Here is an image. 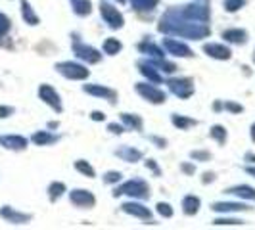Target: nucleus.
Returning a JSON list of instances; mask_svg holds the SVG:
<instances>
[{"mask_svg": "<svg viewBox=\"0 0 255 230\" xmlns=\"http://www.w3.org/2000/svg\"><path fill=\"white\" fill-rule=\"evenodd\" d=\"M123 194H128V196H132V198H138V200H146V198H150V186L144 182L142 179H132L125 182L123 186H119V188H115L114 190V196H123Z\"/></svg>", "mask_w": 255, "mask_h": 230, "instance_id": "f257e3e1", "label": "nucleus"}, {"mask_svg": "<svg viewBox=\"0 0 255 230\" xmlns=\"http://www.w3.org/2000/svg\"><path fill=\"white\" fill-rule=\"evenodd\" d=\"M100 15H102V19L108 23L110 29H121V27L125 25L123 13L115 8L112 2H108V0H102V2H100Z\"/></svg>", "mask_w": 255, "mask_h": 230, "instance_id": "f03ea898", "label": "nucleus"}, {"mask_svg": "<svg viewBox=\"0 0 255 230\" xmlns=\"http://www.w3.org/2000/svg\"><path fill=\"white\" fill-rule=\"evenodd\" d=\"M56 71L60 75H64L65 79H73V81H81V79L89 77V69L75 62H60V64H56Z\"/></svg>", "mask_w": 255, "mask_h": 230, "instance_id": "7ed1b4c3", "label": "nucleus"}, {"mask_svg": "<svg viewBox=\"0 0 255 230\" xmlns=\"http://www.w3.org/2000/svg\"><path fill=\"white\" fill-rule=\"evenodd\" d=\"M38 98L46 104V106H50L56 114H62V112H64L62 98H60V94L56 92V89L50 87V85H46V83H44V85H40V87H38Z\"/></svg>", "mask_w": 255, "mask_h": 230, "instance_id": "20e7f679", "label": "nucleus"}, {"mask_svg": "<svg viewBox=\"0 0 255 230\" xmlns=\"http://www.w3.org/2000/svg\"><path fill=\"white\" fill-rule=\"evenodd\" d=\"M0 217L4 219L6 223H10V225L19 227V225L31 223L33 215H31V213H23V211H17V209H13L12 205H2V207H0Z\"/></svg>", "mask_w": 255, "mask_h": 230, "instance_id": "39448f33", "label": "nucleus"}, {"mask_svg": "<svg viewBox=\"0 0 255 230\" xmlns=\"http://www.w3.org/2000/svg\"><path fill=\"white\" fill-rule=\"evenodd\" d=\"M169 89L175 96L179 98H190L194 94V81L188 79V77H182V79H169L167 81Z\"/></svg>", "mask_w": 255, "mask_h": 230, "instance_id": "423d86ee", "label": "nucleus"}, {"mask_svg": "<svg viewBox=\"0 0 255 230\" xmlns=\"http://www.w3.org/2000/svg\"><path fill=\"white\" fill-rule=\"evenodd\" d=\"M136 92L140 94L142 98H146L148 102L152 104H165L167 100L165 92L161 89H157V87H153V85H150V83H138L136 85Z\"/></svg>", "mask_w": 255, "mask_h": 230, "instance_id": "0eeeda50", "label": "nucleus"}, {"mask_svg": "<svg viewBox=\"0 0 255 230\" xmlns=\"http://www.w3.org/2000/svg\"><path fill=\"white\" fill-rule=\"evenodd\" d=\"M73 52H75V56L79 60H83V62H87V64H98V62L102 60V54L96 50V48L79 42L77 38H75V42H73Z\"/></svg>", "mask_w": 255, "mask_h": 230, "instance_id": "6e6552de", "label": "nucleus"}, {"mask_svg": "<svg viewBox=\"0 0 255 230\" xmlns=\"http://www.w3.org/2000/svg\"><path fill=\"white\" fill-rule=\"evenodd\" d=\"M27 144H29V140L21 134H0V146L6 148V150L23 152L27 148Z\"/></svg>", "mask_w": 255, "mask_h": 230, "instance_id": "1a4fd4ad", "label": "nucleus"}, {"mask_svg": "<svg viewBox=\"0 0 255 230\" xmlns=\"http://www.w3.org/2000/svg\"><path fill=\"white\" fill-rule=\"evenodd\" d=\"M69 202L75 205V207H94L96 198L92 196L90 190H81V188H77V190H71V194H69Z\"/></svg>", "mask_w": 255, "mask_h": 230, "instance_id": "9d476101", "label": "nucleus"}, {"mask_svg": "<svg viewBox=\"0 0 255 230\" xmlns=\"http://www.w3.org/2000/svg\"><path fill=\"white\" fill-rule=\"evenodd\" d=\"M163 46L167 48L169 54L179 56V58H192V56H194V52H192L184 42H179V40H175V38H165V40H163Z\"/></svg>", "mask_w": 255, "mask_h": 230, "instance_id": "9b49d317", "label": "nucleus"}, {"mask_svg": "<svg viewBox=\"0 0 255 230\" xmlns=\"http://www.w3.org/2000/svg\"><path fill=\"white\" fill-rule=\"evenodd\" d=\"M204 52L207 56L215 58V60H230L232 58V52H230L229 46L219 44V42H207V44H204Z\"/></svg>", "mask_w": 255, "mask_h": 230, "instance_id": "f8f14e48", "label": "nucleus"}, {"mask_svg": "<svg viewBox=\"0 0 255 230\" xmlns=\"http://www.w3.org/2000/svg\"><path fill=\"white\" fill-rule=\"evenodd\" d=\"M121 211L132 215V217L144 219V221H150V219H152V211H150L148 207H144L142 204H136V202H127V204H123L121 205Z\"/></svg>", "mask_w": 255, "mask_h": 230, "instance_id": "ddd939ff", "label": "nucleus"}, {"mask_svg": "<svg viewBox=\"0 0 255 230\" xmlns=\"http://www.w3.org/2000/svg\"><path fill=\"white\" fill-rule=\"evenodd\" d=\"M83 90L89 92V94H94V96H102V98H106L108 102H112V104L117 100V92H115L114 89H108V87H100V85H85Z\"/></svg>", "mask_w": 255, "mask_h": 230, "instance_id": "4468645a", "label": "nucleus"}, {"mask_svg": "<svg viewBox=\"0 0 255 230\" xmlns=\"http://www.w3.org/2000/svg\"><path fill=\"white\" fill-rule=\"evenodd\" d=\"M19 8H21V17H23L27 25H38L40 23V19L33 10V6L29 4V0H19Z\"/></svg>", "mask_w": 255, "mask_h": 230, "instance_id": "2eb2a0df", "label": "nucleus"}, {"mask_svg": "<svg viewBox=\"0 0 255 230\" xmlns=\"http://www.w3.org/2000/svg\"><path fill=\"white\" fill-rule=\"evenodd\" d=\"M211 209L215 213H240V211H250V207L244 204H225V202H217L211 205Z\"/></svg>", "mask_w": 255, "mask_h": 230, "instance_id": "dca6fc26", "label": "nucleus"}, {"mask_svg": "<svg viewBox=\"0 0 255 230\" xmlns=\"http://www.w3.org/2000/svg\"><path fill=\"white\" fill-rule=\"evenodd\" d=\"M223 38L232 44H246L248 42V33L244 29H227L223 31Z\"/></svg>", "mask_w": 255, "mask_h": 230, "instance_id": "f3484780", "label": "nucleus"}, {"mask_svg": "<svg viewBox=\"0 0 255 230\" xmlns=\"http://www.w3.org/2000/svg\"><path fill=\"white\" fill-rule=\"evenodd\" d=\"M60 140L58 134H52L48 130H37L33 136H31V142H35L37 146H50V144H56Z\"/></svg>", "mask_w": 255, "mask_h": 230, "instance_id": "a211bd4d", "label": "nucleus"}, {"mask_svg": "<svg viewBox=\"0 0 255 230\" xmlns=\"http://www.w3.org/2000/svg\"><path fill=\"white\" fill-rule=\"evenodd\" d=\"M138 67H140V73L148 81H152V83H161V75L157 73L159 69H155V65L152 62H138Z\"/></svg>", "mask_w": 255, "mask_h": 230, "instance_id": "6ab92c4d", "label": "nucleus"}, {"mask_svg": "<svg viewBox=\"0 0 255 230\" xmlns=\"http://www.w3.org/2000/svg\"><path fill=\"white\" fill-rule=\"evenodd\" d=\"M227 194L230 196H238V198H244V200H252L255 202V188L248 186V184H240V186H232L227 190Z\"/></svg>", "mask_w": 255, "mask_h": 230, "instance_id": "aec40b11", "label": "nucleus"}, {"mask_svg": "<svg viewBox=\"0 0 255 230\" xmlns=\"http://www.w3.org/2000/svg\"><path fill=\"white\" fill-rule=\"evenodd\" d=\"M117 157H121L123 161H127V163H134V161H138L142 157V152L140 150H134V148H130V146H123L121 150H117L115 152Z\"/></svg>", "mask_w": 255, "mask_h": 230, "instance_id": "412c9836", "label": "nucleus"}, {"mask_svg": "<svg viewBox=\"0 0 255 230\" xmlns=\"http://www.w3.org/2000/svg\"><path fill=\"white\" fill-rule=\"evenodd\" d=\"M200 205H202V202H200V198L198 196H186L184 200H182V211H184V215H196L198 211H200Z\"/></svg>", "mask_w": 255, "mask_h": 230, "instance_id": "4be33fe9", "label": "nucleus"}, {"mask_svg": "<svg viewBox=\"0 0 255 230\" xmlns=\"http://www.w3.org/2000/svg\"><path fill=\"white\" fill-rule=\"evenodd\" d=\"M171 121H173V125H175L177 128H180V130H186V128L198 125L196 119H190V117H184V115H177V114H173Z\"/></svg>", "mask_w": 255, "mask_h": 230, "instance_id": "5701e85b", "label": "nucleus"}, {"mask_svg": "<svg viewBox=\"0 0 255 230\" xmlns=\"http://www.w3.org/2000/svg\"><path fill=\"white\" fill-rule=\"evenodd\" d=\"M121 121L125 123V127L132 128V130H142V117L140 115H130V114H121Z\"/></svg>", "mask_w": 255, "mask_h": 230, "instance_id": "b1692460", "label": "nucleus"}, {"mask_svg": "<svg viewBox=\"0 0 255 230\" xmlns=\"http://www.w3.org/2000/svg\"><path fill=\"white\" fill-rule=\"evenodd\" d=\"M104 54H108V56H115V54H119L121 52V48H123V44L117 40V38L110 37L104 40Z\"/></svg>", "mask_w": 255, "mask_h": 230, "instance_id": "393cba45", "label": "nucleus"}, {"mask_svg": "<svg viewBox=\"0 0 255 230\" xmlns=\"http://www.w3.org/2000/svg\"><path fill=\"white\" fill-rule=\"evenodd\" d=\"M64 192H65V184L64 182H52L50 186H48V198H50V202L54 204V202H58L62 196H64Z\"/></svg>", "mask_w": 255, "mask_h": 230, "instance_id": "a878e982", "label": "nucleus"}, {"mask_svg": "<svg viewBox=\"0 0 255 230\" xmlns=\"http://www.w3.org/2000/svg\"><path fill=\"white\" fill-rule=\"evenodd\" d=\"M73 2V12L77 15H89L92 12V2L90 0H71Z\"/></svg>", "mask_w": 255, "mask_h": 230, "instance_id": "bb28decb", "label": "nucleus"}, {"mask_svg": "<svg viewBox=\"0 0 255 230\" xmlns=\"http://www.w3.org/2000/svg\"><path fill=\"white\" fill-rule=\"evenodd\" d=\"M157 2H159V0H130L132 8H134L136 12H150V10H153V8L157 6Z\"/></svg>", "mask_w": 255, "mask_h": 230, "instance_id": "cd10ccee", "label": "nucleus"}, {"mask_svg": "<svg viewBox=\"0 0 255 230\" xmlns=\"http://www.w3.org/2000/svg\"><path fill=\"white\" fill-rule=\"evenodd\" d=\"M75 169L79 171V173L87 175L89 179H94V177H96V171H94V167L90 165V163H87L85 159H77V161H75Z\"/></svg>", "mask_w": 255, "mask_h": 230, "instance_id": "c85d7f7f", "label": "nucleus"}, {"mask_svg": "<svg viewBox=\"0 0 255 230\" xmlns=\"http://www.w3.org/2000/svg\"><path fill=\"white\" fill-rule=\"evenodd\" d=\"M209 136L213 140H217L219 144H225L227 142V128L221 127V125H215V127H211V130H209Z\"/></svg>", "mask_w": 255, "mask_h": 230, "instance_id": "c756f323", "label": "nucleus"}, {"mask_svg": "<svg viewBox=\"0 0 255 230\" xmlns=\"http://www.w3.org/2000/svg\"><path fill=\"white\" fill-rule=\"evenodd\" d=\"M248 4V0H223V6H225V10L227 12H238L242 6Z\"/></svg>", "mask_w": 255, "mask_h": 230, "instance_id": "7c9ffc66", "label": "nucleus"}, {"mask_svg": "<svg viewBox=\"0 0 255 230\" xmlns=\"http://www.w3.org/2000/svg\"><path fill=\"white\" fill-rule=\"evenodd\" d=\"M215 227H236V225H244L242 219H232V217H219L215 219V223H213Z\"/></svg>", "mask_w": 255, "mask_h": 230, "instance_id": "2f4dec72", "label": "nucleus"}, {"mask_svg": "<svg viewBox=\"0 0 255 230\" xmlns=\"http://www.w3.org/2000/svg\"><path fill=\"white\" fill-rule=\"evenodd\" d=\"M10 29H12V21H10V17H8L6 13L0 12V37H6V35L10 33Z\"/></svg>", "mask_w": 255, "mask_h": 230, "instance_id": "473e14b6", "label": "nucleus"}, {"mask_svg": "<svg viewBox=\"0 0 255 230\" xmlns=\"http://www.w3.org/2000/svg\"><path fill=\"white\" fill-rule=\"evenodd\" d=\"M157 213H159L161 217H165V219L173 217V209H171V205L163 204V202H159V204H157Z\"/></svg>", "mask_w": 255, "mask_h": 230, "instance_id": "72a5a7b5", "label": "nucleus"}, {"mask_svg": "<svg viewBox=\"0 0 255 230\" xmlns=\"http://www.w3.org/2000/svg\"><path fill=\"white\" fill-rule=\"evenodd\" d=\"M121 173L119 171H110V173H106V177H104V182L106 184H114V182H119L121 180Z\"/></svg>", "mask_w": 255, "mask_h": 230, "instance_id": "f704fd0d", "label": "nucleus"}, {"mask_svg": "<svg viewBox=\"0 0 255 230\" xmlns=\"http://www.w3.org/2000/svg\"><path fill=\"white\" fill-rule=\"evenodd\" d=\"M190 157L196 161H209L211 159V153L204 152V150H198V152H190Z\"/></svg>", "mask_w": 255, "mask_h": 230, "instance_id": "c9c22d12", "label": "nucleus"}, {"mask_svg": "<svg viewBox=\"0 0 255 230\" xmlns=\"http://www.w3.org/2000/svg\"><path fill=\"white\" fill-rule=\"evenodd\" d=\"M15 114V108L12 106H0V119H8Z\"/></svg>", "mask_w": 255, "mask_h": 230, "instance_id": "e433bc0d", "label": "nucleus"}, {"mask_svg": "<svg viewBox=\"0 0 255 230\" xmlns=\"http://www.w3.org/2000/svg\"><path fill=\"white\" fill-rule=\"evenodd\" d=\"M223 110H229V112H234V114H240L244 108L240 104H232V102H225L223 104Z\"/></svg>", "mask_w": 255, "mask_h": 230, "instance_id": "4c0bfd02", "label": "nucleus"}, {"mask_svg": "<svg viewBox=\"0 0 255 230\" xmlns=\"http://www.w3.org/2000/svg\"><path fill=\"white\" fill-rule=\"evenodd\" d=\"M108 128H110L114 134H123V132H125V127H123V125H117V123H110Z\"/></svg>", "mask_w": 255, "mask_h": 230, "instance_id": "58836bf2", "label": "nucleus"}, {"mask_svg": "<svg viewBox=\"0 0 255 230\" xmlns=\"http://www.w3.org/2000/svg\"><path fill=\"white\" fill-rule=\"evenodd\" d=\"M146 167H148V169H152V171H153V173H155V175H157V177L161 175V171H159V167L155 165V161H153V159H148V161H146Z\"/></svg>", "mask_w": 255, "mask_h": 230, "instance_id": "ea45409f", "label": "nucleus"}, {"mask_svg": "<svg viewBox=\"0 0 255 230\" xmlns=\"http://www.w3.org/2000/svg\"><path fill=\"white\" fill-rule=\"evenodd\" d=\"M180 169H182L186 175H194V171H196V167L190 165V163H182V165H180Z\"/></svg>", "mask_w": 255, "mask_h": 230, "instance_id": "a19ab883", "label": "nucleus"}, {"mask_svg": "<svg viewBox=\"0 0 255 230\" xmlns=\"http://www.w3.org/2000/svg\"><path fill=\"white\" fill-rule=\"evenodd\" d=\"M150 140L155 142V144H157V148H165V146H167V140H165V138H157V136H150Z\"/></svg>", "mask_w": 255, "mask_h": 230, "instance_id": "79ce46f5", "label": "nucleus"}, {"mask_svg": "<svg viewBox=\"0 0 255 230\" xmlns=\"http://www.w3.org/2000/svg\"><path fill=\"white\" fill-rule=\"evenodd\" d=\"M90 117H92V121H104V119H106V114H104V112H92Z\"/></svg>", "mask_w": 255, "mask_h": 230, "instance_id": "37998d69", "label": "nucleus"}, {"mask_svg": "<svg viewBox=\"0 0 255 230\" xmlns=\"http://www.w3.org/2000/svg\"><path fill=\"white\" fill-rule=\"evenodd\" d=\"M215 180V173H205L204 175V184H207V182H213Z\"/></svg>", "mask_w": 255, "mask_h": 230, "instance_id": "c03bdc74", "label": "nucleus"}, {"mask_svg": "<svg viewBox=\"0 0 255 230\" xmlns=\"http://www.w3.org/2000/svg\"><path fill=\"white\" fill-rule=\"evenodd\" d=\"M246 161H248V163H255V155H254V153H246Z\"/></svg>", "mask_w": 255, "mask_h": 230, "instance_id": "a18cd8bd", "label": "nucleus"}, {"mask_svg": "<svg viewBox=\"0 0 255 230\" xmlns=\"http://www.w3.org/2000/svg\"><path fill=\"white\" fill-rule=\"evenodd\" d=\"M246 171H248L250 175H254V177H255V167H246Z\"/></svg>", "mask_w": 255, "mask_h": 230, "instance_id": "49530a36", "label": "nucleus"}, {"mask_svg": "<svg viewBox=\"0 0 255 230\" xmlns=\"http://www.w3.org/2000/svg\"><path fill=\"white\" fill-rule=\"evenodd\" d=\"M252 140L255 142V123L252 125Z\"/></svg>", "mask_w": 255, "mask_h": 230, "instance_id": "de8ad7c7", "label": "nucleus"}, {"mask_svg": "<svg viewBox=\"0 0 255 230\" xmlns=\"http://www.w3.org/2000/svg\"><path fill=\"white\" fill-rule=\"evenodd\" d=\"M117 2H119V4H123V2H125V0H117Z\"/></svg>", "mask_w": 255, "mask_h": 230, "instance_id": "09e8293b", "label": "nucleus"}]
</instances>
